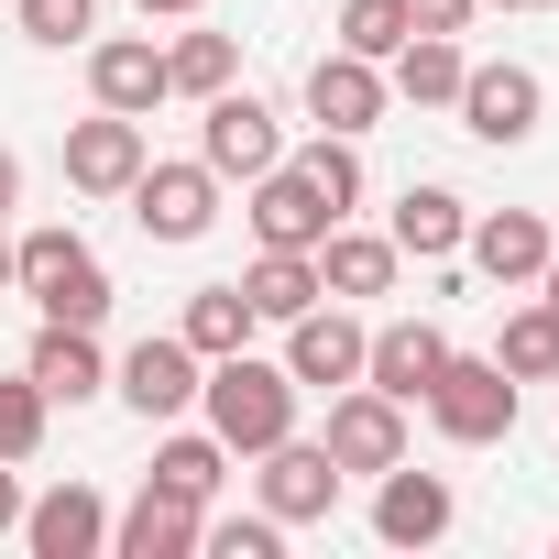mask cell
Instances as JSON below:
<instances>
[{
  "instance_id": "obj_9",
  "label": "cell",
  "mask_w": 559,
  "mask_h": 559,
  "mask_svg": "<svg viewBox=\"0 0 559 559\" xmlns=\"http://www.w3.org/2000/svg\"><path fill=\"white\" fill-rule=\"evenodd\" d=\"M198 373H209V362H198L176 330H143V341L110 362V395H121L143 428H165V417H187V406H198Z\"/></svg>"
},
{
  "instance_id": "obj_18",
  "label": "cell",
  "mask_w": 559,
  "mask_h": 559,
  "mask_svg": "<svg viewBox=\"0 0 559 559\" xmlns=\"http://www.w3.org/2000/svg\"><path fill=\"white\" fill-rule=\"evenodd\" d=\"M395 274H406L395 230H362V219H330V230H319V286H330L341 308H362V297H395Z\"/></svg>"
},
{
  "instance_id": "obj_24",
  "label": "cell",
  "mask_w": 559,
  "mask_h": 559,
  "mask_svg": "<svg viewBox=\"0 0 559 559\" xmlns=\"http://www.w3.org/2000/svg\"><path fill=\"white\" fill-rule=\"evenodd\" d=\"M461 67H472L461 34H406V45L384 56V88H395L406 110H450V99H461Z\"/></svg>"
},
{
  "instance_id": "obj_34",
  "label": "cell",
  "mask_w": 559,
  "mask_h": 559,
  "mask_svg": "<svg viewBox=\"0 0 559 559\" xmlns=\"http://www.w3.org/2000/svg\"><path fill=\"white\" fill-rule=\"evenodd\" d=\"M483 0H406V34H472Z\"/></svg>"
},
{
  "instance_id": "obj_21",
  "label": "cell",
  "mask_w": 559,
  "mask_h": 559,
  "mask_svg": "<svg viewBox=\"0 0 559 559\" xmlns=\"http://www.w3.org/2000/svg\"><path fill=\"white\" fill-rule=\"evenodd\" d=\"M143 483L209 515V504H219V483H230V450H219L209 428H187V417H165V428H154V472H143Z\"/></svg>"
},
{
  "instance_id": "obj_11",
  "label": "cell",
  "mask_w": 559,
  "mask_h": 559,
  "mask_svg": "<svg viewBox=\"0 0 559 559\" xmlns=\"http://www.w3.org/2000/svg\"><path fill=\"white\" fill-rule=\"evenodd\" d=\"M450 526H461L450 472H417V450H406L395 472H373V537H384V548H439Z\"/></svg>"
},
{
  "instance_id": "obj_7",
  "label": "cell",
  "mask_w": 559,
  "mask_h": 559,
  "mask_svg": "<svg viewBox=\"0 0 559 559\" xmlns=\"http://www.w3.org/2000/svg\"><path fill=\"white\" fill-rule=\"evenodd\" d=\"M341 461L319 450V439H274V450H252V504L274 515V526H319L330 504H341Z\"/></svg>"
},
{
  "instance_id": "obj_35",
  "label": "cell",
  "mask_w": 559,
  "mask_h": 559,
  "mask_svg": "<svg viewBox=\"0 0 559 559\" xmlns=\"http://www.w3.org/2000/svg\"><path fill=\"white\" fill-rule=\"evenodd\" d=\"M132 12H143V23H198L209 0H132Z\"/></svg>"
},
{
  "instance_id": "obj_14",
  "label": "cell",
  "mask_w": 559,
  "mask_h": 559,
  "mask_svg": "<svg viewBox=\"0 0 559 559\" xmlns=\"http://www.w3.org/2000/svg\"><path fill=\"white\" fill-rule=\"evenodd\" d=\"M297 99H308V121H319V132H352V143H362V132H373V121L395 110L384 67H373V56H341V45H330V56L308 67V88H297Z\"/></svg>"
},
{
  "instance_id": "obj_37",
  "label": "cell",
  "mask_w": 559,
  "mask_h": 559,
  "mask_svg": "<svg viewBox=\"0 0 559 559\" xmlns=\"http://www.w3.org/2000/svg\"><path fill=\"white\" fill-rule=\"evenodd\" d=\"M0 209H23V154L0 143Z\"/></svg>"
},
{
  "instance_id": "obj_32",
  "label": "cell",
  "mask_w": 559,
  "mask_h": 559,
  "mask_svg": "<svg viewBox=\"0 0 559 559\" xmlns=\"http://www.w3.org/2000/svg\"><path fill=\"white\" fill-rule=\"evenodd\" d=\"M406 45V0H341V56H395Z\"/></svg>"
},
{
  "instance_id": "obj_29",
  "label": "cell",
  "mask_w": 559,
  "mask_h": 559,
  "mask_svg": "<svg viewBox=\"0 0 559 559\" xmlns=\"http://www.w3.org/2000/svg\"><path fill=\"white\" fill-rule=\"evenodd\" d=\"M297 176H308V187H319V198H330L341 219H352V209L373 198V176H362V143H352V132H319V143L297 154Z\"/></svg>"
},
{
  "instance_id": "obj_1",
  "label": "cell",
  "mask_w": 559,
  "mask_h": 559,
  "mask_svg": "<svg viewBox=\"0 0 559 559\" xmlns=\"http://www.w3.org/2000/svg\"><path fill=\"white\" fill-rule=\"evenodd\" d=\"M198 417H209V439H219L230 461H252V450H274V439H297V373L263 362V352L241 341V352H219V362L198 373Z\"/></svg>"
},
{
  "instance_id": "obj_19",
  "label": "cell",
  "mask_w": 559,
  "mask_h": 559,
  "mask_svg": "<svg viewBox=\"0 0 559 559\" xmlns=\"http://www.w3.org/2000/svg\"><path fill=\"white\" fill-rule=\"evenodd\" d=\"M548 252H559V241H548L537 209H472V230H461V263L493 274V286H537V263H548Z\"/></svg>"
},
{
  "instance_id": "obj_40",
  "label": "cell",
  "mask_w": 559,
  "mask_h": 559,
  "mask_svg": "<svg viewBox=\"0 0 559 559\" xmlns=\"http://www.w3.org/2000/svg\"><path fill=\"white\" fill-rule=\"evenodd\" d=\"M526 12H559V0H526Z\"/></svg>"
},
{
  "instance_id": "obj_42",
  "label": "cell",
  "mask_w": 559,
  "mask_h": 559,
  "mask_svg": "<svg viewBox=\"0 0 559 559\" xmlns=\"http://www.w3.org/2000/svg\"><path fill=\"white\" fill-rule=\"evenodd\" d=\"M548 384H559V373H548Z\"/></svg>"
},
{
  "instance_id": "obj_23",
  "label": "cell",
  "mask_w": 559,
  "mask_h": 559,
  "mask_svg": "<svg viewBox=\"0 0 559 559\" xmlns=\"http://www.w3.org/2000/svg\"><path fill=\"white\" fill-rule=\"evenodd\" d=\"M384 230H395V252H406V263H461L472 198H450V187H406V198L384 209Z\"/></svg>"
},
{
  "instance_id": "obj_17",
  "label": "cell",
  "mask_w": 559,
  "mask_h": 559,
  "mask_svg": "<svg viewBox=\"0 0 559 559\" xmlns=\"http://www.w3.org/2000/svg\"><path fill=\"white\" fill-rule=\"evenodd\" d=\"M439 362H450V330H439V319H384V330L362 341V384L395 395V406H417V395L439 384Z\"/></svg>"
},
{
  "instance_id": "obj_15",
  "label": "cell",
  "mask_w": 559,
  "mask_h": 559,
  "mask_svg": "<svg viewBox=\"0 0 559 559\" xmlns=\"http://www.w3.org/2000/svg\"><path fill=\"white\" fill-rule=\"evenodd\" d=\"M241 219H252L263 252H319V230H330L341 209H330V198L297 176V154H286V165H263V176H252V209H241Z\"/></svg>"
},
{
  "instance_id": "obj_33",
  "label": "cell",
  "mask_w": 559,
  "mask_h": 559,
  "mask_svg": "<svg viewBox=\"0 0 559 559\" xmlns=\"http://www.w3.org/2000/svg\"><path fill=\"white\" fill-rule=\"evenodd\" d=\"M198 548H219V559H286V526L252 504V515H209V526H198Z\"/></svg>"
},
{
  "instance_id": "obj_36",
  "label": "cell",
  "mask_w": 559,
  "mask_h": 559,
  "mask_svg": "<svg viewBox=\"0 0 559 559\" xmlns=\"http://www.w3.org/2000/svg\"><path fill=\"white\" fill-rule=\"evenodd\" d=\"M23 526V483H12V461H0V537Z\"/></svg>"
},
{
  "instance_id": "obj_20",
  "label": "cell",
  "mask_w": 559,
  "mask_h": 559,
  "mask_svg": "<svg viewBox=\"0 0 559 559\" xmlns=\"http://www.w3.org/2000/svg\"><path fill=\"white\" fill-rule=\"evenodd\" d=\"M23 373L45 384V406H99V395H110V352H99V330H67V319L34 330Z\"/></svg>"
},
{
  "instance_id": "obj_22",
  "label": "cell",
  "mask_w": 559,
  "mask_h": 559,
  "mask_svg": "<svg viewBox=\"0 0 559 559\" xmlns=\"http://www.w3.org/2000/svg\"><path fill=\"white\" fill-rule=\"evenodd\" d=\"M198 526H209L198 504H176V493L143 483V493L110 515V559H198Z\"/></svg>"
},
{
  "instance_id": "obj_27",
  "label": "cell",
  "mask_w": 559,
  "mask_h": 559,
  "mask_svg": "<svg viewBox=\"0 0 559 559\" xmlns=\"http://www.w3.org/2000/svg\"><path fill=\"white\" fill-rule=\"evenodd\" d=\"M230 78H241V45H230V34L187 23V34L165 45V88H176V99H209V88H230Z\"/></svg>"
},
{
  "instance_id": "obj_28",
  "label": "cell",
  "mask_w": 559,
  "mask_h": 559,
  "mask_svg": "<svg viewBox=\"0 0 559 559\" xmlns=\"http://www.w3.org/2000/svg\"><path fill=\"white\" fill-rule=\"evenodd\" d=\"M493 362H504L515 384H548V373H559V308H548V297H526V308L504 319V341H493Z\"/></svg>"
},
{
  "instance_id": "obj_39",
  "label": "cell",
  "mask_w": 559,
  "mask_h": 559,
  "mask_svg": "<svg viewBox=\"0 0 559 559\" xmlns=\"http://www.w3.org/2000/svg\"><path fill=\"white\" fill-rule=\"evenodd\" d=\"M537 297H548V308H559V252H548V263H537Z\"/></svg>"
},
{
  "instance_id": "obj_41",
  "label": "cell",
  "mask_w": 559,
  "mask_h": 559,
  "mask_svg": "<svg viewBox=\"0 0 559 559\" xmlns=\"http://www.w3.org/2000/svg\"><path fill=\"white\" fill-rule=\"evenodd\" d=\"M0 12H12V0H0Z\"/></svg>"
},
{
  "instance_id": "obj_2",
  "label": "cell",
  "mask_w": 559,
  "mask_h": 559,
  "mask_svg": "<svg viewBox=\"0 0 559 559\" xmlns=\"http://www.w3.org/2000/svg\"><path fill=\"white\" fill-rule=\"evenodd\" d=\"M12 297H34V319H67V330H99L110 319V263L45 219V230H12Z\"/></svg>"
},
{
  "instance_id": "obj_4",
  "label": "cell",
  "mask_w": 559,
  "mask_h": 559,
  "mask_svg": "<svg viewBox=\"0 0 559 559\" xmlns=\"http://www.w3.org/2000/svg\"><path fill=\"white\" fill-rule=\"evenodd\" d=\"M198 165L219 176V187H252L263 165H286V110H274L263 88H209L198 99Z\"/></svg>"
},
{
  "instance_id": "obj_13",
  "label": "cell",
  "mask_w": 559,
  "mask_h": 559,
  "mask_svg": "<svg viewBox=\"0 0 559 559\" xmlns=\"http://www.w3.org/2000/svg\"><path fill=\"white\" fill-rule=\"evenodd\" d=\"M12 537L34 559H110V504H99V483H56V493H23Z\"/></svg>"
},
{
  "instance_id": "obj_30",
  "label": "cell",
  "mask_w": 559,
  "mask_h": 559,
  "mask_svg": "<svg viewBox=\"0 0 559 559\" xmlns=\"http://www.w3.org/2000/svg\"><path fill=\"white\" fill-rule=\"evenodd\" d=\"M45 428H56V406H45V384H34V373H0V461L23 472V461L45 450Z\"/></svg>"
},
{
  "instance_id": "obj_16",
  "label": "cell",
  "mask_w": 559,
  "mask_h": 559,
  "mask_svg": "<svg viewBox=\"0 0 559 559\" xmlns=\"http://www.w3.org/2000/svg\"><path fill=\"white\" fill-rule=\"evenodd\" d=\"M143 121H121V110H88V121H67V187L78 198H121L132 176H143Z\"/></svg>"
},
{
  "instance_id": "obj_8",
  "label": "cell",
  "mask_w": 559,
  "mask_h": 559,
  "mask_svg": "<svg viewBox=\"0 0 559 559\" xmlns=\"http://www.w3.org/2000/svg\"><path fill=\"white\" fill-rule=\"evenodd\" d=\"M362 308H341V297H319L308 319H286V352H274V362H286L297 373V395H341V384H362Z\"/></svg>"
},
{
  "instance_id": "obj_5",
  "label": "cell",
  "mask_w": 559,
  "mask_h": 559,
  "mask_svg": "<svg viewBox=\"0 0 559 559\" xmlns=\"http://www.w3.org/2000/svg\"><path fill=\"white\" fill-rule=\"evenodd\" d=\"M450 121H461L472 143L515 154V143H537V121H548V78H537V67H515V56H472V67H461Z\"/></svg>"
},
{
  "instance_id": "obj_25",
  "label": "cell",
  "mask_w": 559,
  "mask_h": 559,
  "mask_svg": "<svg viewBox=\"0 0 559 559\" xmlns=\"http://www.w3.org/2000/svg\"><path fill=\"white\" fill-rule=\"evenodd\" d=\"M241 297H252V319L263 330H286V319H308L330 286H319V252H252V274H241Z\"/></svg>"
},
{
  "instance_id": "obj_26",
  "label": "cell",
  "mask_w": 559,
  "mask_h": 559,
  "mask_svg": "<svg viewBox=\"0 0 559 559\" xmlns=\"http://www.w3.org/2000/svg\"><path fill=\"white\" fill-rule=\"evenodd\" d=\"M252 330H263V319H252V297H241V286H198V297H187V319H176V341H187L198 362H219V352H241Z\"/></svg>"
},
{
  "instance_id": "obj_6",
  "label": "cell",
  "mask_w": 559,
  "mask_h": 559,
  "mask_svg": "<svg viewBox=\"0 0 559 559\" xmlns=\"http://www.w3.org/2000/svg\"><path fill=\"white\" fill-rule=\"evenodd\" d=\"M132 198V230L143 241H165V252H187V241H209L219 230V176L187 154V165H165V154H143V176L121 187Z\"/></svg>"
},
{
  "instance_id": "obj_31",
  "label": "cell",
  "mask_w": 559,
  "mask_h": 559,
  "mask_svg": "<svg viewBox=\"0 0 559 559\" xmlns=\"http://www.w3.org/2000/svg\"><path fill=\"white\" fill-rule=\"evenodd\" d=\"M12 23H23V45L67 56V45H88V34H99V0H12Z\"/></svg>"
},
{
  "instance_id": "obj_3",
  "label": "cell",
  "mask_w": 559,
  "mask_h": 559,
  "mask_svg": "<svg viewBox=\"0 0 559 559\" xmlns=\"http://www.w3.org/2000/svg\"><path fill=\"white\" fill-rule=\"evenodd\" d=\"M417 406H428V428H439L450 450H504V439H515V373H504L493 352H450Z\"/></svg>"
},
{
  "instance_id": "obj_12",
  "label": "cell",
  "mask_w": 559,
  "mask_h": 559,
  "mask_svg": "<svg viewBox=\"0 0 559 559\" xmlns=\"http://www.w3.org/2000/svg\"><path fill=\"white\" fill-rule=\"evenodd\" d=\"M78 56H88V99H99V110H121V121H154V110L176 99V88H165V45H154V34H88Z\"/></svg>"
},
{
  "instance_id": "obj_10",
  "label": "cell",
  "mask_w": 559,
  "mask_h": 559,
  "mask_svg": "<svg viewBox=\"0 0 559 559\" xmlns=\"http://www.w3.org/2000/svg\"><path fill=\"white\" fill-rule=\"evenodd\" d=\"M406 417H417V406H395V395H373V384H341V395H330L319 450H330L341 472H362V483H373V472H395V461L417 450V439H406Z\"/></svg>"
},
{
  "instance_id": "obj_38",
  "label": "cell",
  "mask_w": 559,
  "mask_h": 559,
  "mask_svg": "<svg viewBox=\"0 0 559 559\" xmlns=\"http://www.w3.org/2000/svg\"><path fill=\"white\" fill-rule=\"evenodd\" d=\"M0 297H12V209H0Z\"/></svg>"
}]
</instances>
